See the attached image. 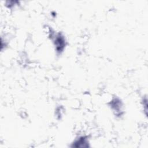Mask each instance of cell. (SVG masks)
Returning a JSON list of instances; mask_svg holds the SVG:
<instances>
[{
	"instance_id": "cell-1",
	"label": "cell",
	"mask_w": 148,
	"mask_h": 148,
	"mask_svg": "<svg viewBox=\"0 0 148 148\" xmlns=\"http://www.w3.org/2000/svg\"><path fill=\"white\" fill-rule=\"evenodd\" d=\"M54 45L57 53H61L63 51L65 46V39L61 34H57L54 38Z\"/></svg>"
},
{
	"instance_id": "cell-3",
	"label": "cell",
	"mask_w": 148,
	"mask_h": 148,
	"mask_svg": "<svg viewBox=\"0 0 148 148\" xmlns=\"http://www.w3.org/2000/svg\"><path fill=\"white\" fill-rule=\"evenodd\" d=\"M88 142L86 137L84 136H80L75 140L73 143H72V146L76 147H86L88 146Z\"/></svg>"
},
{
	"instance_id": "cell-2",
	"label": "cell",
	"mask_w": 148,
	"mask_h": 148,
	"mask_svg": "<svg viewBox=\"0 0 148 148\" xmlns=\"http://www.w3.org/2000/svg\"><path fill=\"white\" fill-rule=\"evenodd\" d=\"M110 107L116 113V115H121V112H122V103L119 99L117 98L113 99L112 101H110Z\"/></svg>"
}]
</instances>
